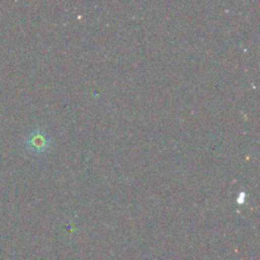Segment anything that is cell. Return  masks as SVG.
<instances>
[{"label": "cell", "mask_w": 260, "mask_h": 260, "mask_svg": "<svg viewBox=\"0 0 260 260\" xmlns=\"http://www.w3.org/2000/svg\"><path fill=\"white\" fill-rule=\"evenodd\" d=\"M50 136H48L47 132L42 131V129H36V131L30 132L29 136L27 137V141H25L27 149L36 152V154L45 151L50 146Z\"/></svg>", "instance_id": "1"}]
</instances>
